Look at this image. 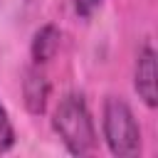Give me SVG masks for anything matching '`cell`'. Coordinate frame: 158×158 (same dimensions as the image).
<instances>
[{
  "label": "cell",
  "mask_w": 158,
  "mask_h": 158,
  "mask_svg": "<svg viewBox=\"0 0 158 158\" xmlns=\"http://www.w3.org/2000/svg\"><path fill=\"white\" fill-rule=\"evenodd\" d=\"M52 123H54V131L59 133V138L64 141L69 153L84 156L96 146L94 121H91V114L79 94H67L59 101Z\"/></svg>",
  "instance_id": "6da1fadb"
},
{
  "label": "cell",
  "mask_w": 158,
  "mask_h": 158,
  "mask_svg": "<svg viewBox=\"0 0 158 158\" xmlns=\"http://www.w3.org/2000/svg\"><path fill=\"white\" fill-rule=\"evenodd\" d=\"M104 136L109 151L121 158L141 153V128L133 118V111L123 99L109 96L104 104Z\"/></svg>",
  "instance_id": "7a4b0ae2"
},
{
  "label": "cell",
  "mask_w": 158,
  "mask_h": 158,
  "mask_svg": "<svg viewBox=\"0 0 158 158\" xmlns=\"http://www.w3.org/2000/svg\"><path fill=\"white\" fill-rule=\"evenodd\" d=\"M136 91L138 96L148 104L156 106L158 104V72H156V52L151 47H143L138 52V62H136Z\"/></svg>",
  "instance_id": "3957f363"
},
{
  "label": "cell",
  "mask_w": 158,
  "mask_h": 158,
  "mask_svg": "<svg viewBox=\"0 0 158 158\" xmlns=\"http://www.w3.org/2000/svg\"><path fill=\"white\" fill-rule=\"evenodd\" d=\"M22 96H25V106H27L30 114H35V116L44 114V109H47V99H49V81H47V77H44L37 67L25 69Z\"/></svg>",
  "instance_id": "277c9868"
},
{
  "label": "cell",
  "mask_w": 158,
  "mask_h": 158,
  "mask_svg": "<svg viewBox=\"0 0 158 158\" xmlns=\"http://www.w3.org/2000/svg\"><path fill=\"white\" fill-rule=\"evenodd\" d=\"M59 40H62V35H59V30L54 25L40 27L35 40H32V59H35V64L49 62L57 54V49H59Z\"/></svg>",
  "instance_id": "5b68a950"
},
{
  "label": "cell",
  "mask_w": 158,
  "mask_h": 158,
  "mask_svg": "<svg viewBox=\"0 0 158 158\" xmlns=\"http://www.w3.org/2000/svg\"><path fill=\"white\" fill-rule=\"evenodd\" d=\"M12 143H15V131H12V123H10V118H7L5 106L0 104V153L10 151Z\"/></svg>",
  "instance_id": "8992f818"
},
{
  "label": "cell",
  "mask_w": 158,
  "mask_h": 158,
  "mask_svg": "<svg viewBox=\"0 0 158 158\" xmlns=\"http://www.w3.org/2000/svg\"><path fill=\"white\" fill-rule=\"evenodd\" d=\"M74 2H77V12H79V15H84V17H89V15L99 7V2H101V0H74Z\"/></svg>",
  "instance_id": "52a82bcc"
}]
</instances>
